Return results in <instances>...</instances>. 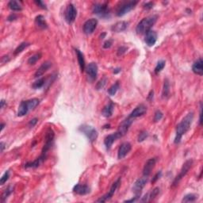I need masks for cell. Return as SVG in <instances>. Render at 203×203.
Returning <instances> with one entry per match:
<instances>
[{
	"label": "cell",
	"instance_id": "cell-24",
	"mask_svg": "<svg viewBox=\"0 0 203 203\" xmlns=\"http://www.w3.org/2000/svg\"><path fill=\"white\" fill-rule=\"evenodd\" d=\"M76 57H77L78 63H79V67H80V70L81 72H84L85 71V68H86L84 56H83V52H81L80 50L79 49H76Z\"/></svg>",
	"mask_w": 203,
	"mask_h": 203
},
{
	"label": "cell",
	"instance_id": "cell-9",
	"mask_svg": "<svg viewBox=\"0 0 203 203\" xmlns=\"http://www.w3.org/2000/svg\"><path fill=\"white\" fill-rule=\"evenodd\" d=\"M120 183H121V178H119V179H117V180H116L115 182H114V183H113V185L111 186V187H110V191H109V192L107 193L106 195H103V196L101 197V198H100L99 199L97 200V201H96L97 202H106V201L110 200V198H111L113 196H114V194H115L116 191H117V189L118 188Z\"/></svg>",
	"mask_w": 203,
	"mask_h": 203
},
{
	"label": "cell",
	"instance_id": "cell-31",
	"mask_svg": "<svg viewBox=\"0 0 203 203\" xmlns=\"http://www.w3.org/2000/svg\"><path fill=\"white\" fill-rule=\"evenodd\" d=\"M197 199H198V195L195 194H188L183 197L182 201V202H194Z\"/></svg>",
	"mask_w": 203,
	"mask_h": 203
},
{
	"label": "cell",
	"instance_id": "cell-37",
	"mask_svg": "<svg viewBox=\"0 0 203 203\" xmlns=\"http://www.w3.org/2000/svg\"><path fill=\"white\" fill-rule=\"evenodd\" d=\"M148 133L147 131L145 130L141 131V133H139V135H138L137 141L138 142H143L144 141H145V140L148 138Z\"/></svg>",
	"mask_w": 203,
	"mask_h": 203
},
{
	"label": "cell",
	"instance_id": "cell-11",
	"mask_svg": "<svg viewBox=\"0 0 203 203\" xmlns=\"http://www.w3.org/2000/svg\"><path fill=\"white\" fill-rule=\"evenodd\" d=\"M148 176H143V177L140 178L137 180L135 182L134 185L133 186V191L134 192L135 195H139L141 196V191L143 190V188L145 187L146 183L148 182Z\"/></svg>",
	"mask_w": 203,
	"mask_h": 203
},
{
	"label": "cell",
	"instance_id": "cell-46",
	"mask_svg": "<svg viewBox=\"0 0 203 203\" xmlns=\"http://www.w3.org/2000/svg\"><path fill=\"white\" fill-rule=\"evenodd\" d=\"M17 18V16L15 14H11V15L7 17V21L13 22V21H14V20H16Z\"/></svg>",
	"mask_w": 203,
	"mask_h": 203
},
{
	"label": "cell",
	"instance_id": "cell-28",
	"mask_svg": "<svg viewBox=\"0 0 203 203\" xmlns=\"http://www.w3.org/2000/svg\"><path fill=\"white\" fill-rule=\"evenodd\" d=\"M169 95H170V83H169L168 79H165L164 87H163V91H162V98H167Z\"/></svg>",
	"mask_w": 203,
	"mask_h": 203
},
{
	"label": "cell",
	"instance_id": "cell-3",
	"mask_svg": "<svg viewBox=\"0 0 203 203\" xmlns=\"http://www.w3.org/2000/svg\"><path fill=\"white\" fill-rule=\"evenodd\" d=\"M40 103V99L38 98H32V99L22 101L20 103L17 110V116L23 117L28 114L29 110H34Z\"/></svg>",
	"mask_w": 203,
	"mask_h": 203
},
{
	"label": "cell",
	"instance_id": "cell-29",
	"mask_svg": "<svg viewBox=\"0 0 203 203\" xmlns=\"http://www.w3.org/2000/svg\"><path fill=\"white\" fill-rule=\"evenodd\" d=\"M42 52H37V53H35L34 55L31 56V57L28 59L27 63L29 64V65H34V64L37 62L38 60L42 58Z\"/></svg>",
	"mask_w": 203,
	"mask_h": 203
},
{
	"label": "cell",
	"instance_id": "cell-40",
	"mask_svg": "<svg viewBox=\"0 0 203 203\" xmlns=\"http://www.w3.org/2000/svg\"><path fill=\"white\" fill-rule=\"evenodd\" d=\"M9 178H10V171H7L3 174V176H2V178L0 179V184L3 185L5 182H7V181L9 179Z\"/></svg>",
	"mask_w": 203,
	"mask_h": 203
},
{
	"label": "cell",
	"instance_id": "cell-20",
	"mask_svg": "<svg viewBox=\"0 0 203 203\" xmlns=\"http://www.w3.org/2000/svg\"><path fill=\"white\" fill-rule=\"evenodd\" d=\"M119 138H120V136H119L118 133H117V132L106 136V138L104 139V145H105L106 149H110V148H111V146L113 145V144L114 143V141H115L116 140L119 139Z\"/></svg>",
	"mask_w": 203,
	"mask_h": 203
},
{
	"label": "cell",
	"instance_id": "cell-48",
	"mask_svg": "<svg viewBox=\"0 0 203 203\" xmlns=\"http://www.w3.org/2000/svg\"><path fill=\"white\" fill-rule=\"evenodd\" d=\"M1 61H2V64H7V62L10 61V57H9L8 55L3 56V57H2V59H1Z\"/></svg>",
	"mask_w": 203,
	"mask_h": 203
},
{
	"label": "cell",
	"instance_id": "cell-21",
	"mask_svg": "<svg viewBox=\"0 0 203 203\" xmlns=\"http://www.w3.org/2000/svg\"><path fill=\"white\" fill-rule=\"evenodd\" d=\"M51 67H52V63L50 62V61H45V62H44L43 64L41 65V67L37 70V72L34 74V77H41V76H43Z\"/></svg>",
	"mask_w": 203,
	"mask_h": 203
},
{
	"label": "cell",
	"instance_id": "cell-13",
	"mask_svg": "<svg viewBox=\"0 0 203 203\" xmlns=\"http://www.w3.org/2000/svg\"><path fill=\"white\" fill-rule=\"evenodd\" d=\"M88 78L91 81H94L98 76V65L95 63H90L85 68Z\"/></svg>",
	"mask_w": 203,
	"mask_h": 203
},
{
	"label": "cell",
	"instance_id": "cell-45",
	"mask_svg": "<svg viewBox=\"0 0 203 203\" xmlns=\"http://www.w3.org/2000/svg\"><path fill=\"white\" fill-rule=\"evenodd\" d=\"M112 45H113L112 40H108V41H106V42H104L103 48H110V47L112 46Z\"/></svg>",
	"mask_w": 203,
	"mask_h": 203
},
{
	"label": "cell",
	"instance_id": "cell-17",
	"mask_svg": "<svg viewBox=\"0 0 203 203\" xmlns=\"http://www.w3.org/2000/svg\"><path fill=\"white\" fill-rule=\"evenodd\" d=\"M146 112L147 107L145 106V105H143V104H141V105L137 106L131 112L129 117H130V118L132 119L136 118V117H141V116H143Z\"/></svg>",
	"mask_w": 203,
	"mask_h": 203
},
{
	"label": "cell",
	"instance_id": "cell-6",
	"mask_svg": "<svg viewBox=\"0 0 203 203\" xmlns=\"http://www.w3.org/2000/svg\"><path fill=\"white\" fill-rule=\"evenodd\" d=\"M79 130L87 137L91 143H93L98 138V132L94 127L87 125H83L79 128Z\"/></svg>",
	"mask_w": 203,
	"mask_h": 203
},
{
	"label": "cell",
	"instance_id": "cell-19",
	"mask_svg": "<svg viewBox=\"0 0 203 203\" xmlns=\"http://www.w3.org/2000/svg\"><path fill=\"white\" fill-rule=\"evenodd\" d=\"M73 191L76 195H86L91 192V188L87 185L83 184H76L73 187Z\"/></svg>",
	"mask_w": 203,
	"mask_h": 203
},
{
	"label": "cell",
	"instance_id": "cell-38",
	"mask_svg": "<svg viewBox=\"0 0 203 203\" xmlns=\"http://www.w3.org/2000/svg\"><path fill=\"white\" fill-rule=\"evenodd\" d=\"M106 83H107V78L106 77H104L103 79H102L101 80H100L99 82L97 83V85H96L97 90H98V91H99V90L102 89V88L106 86Z\"/></svg>",
	"mask_w": 203,
	"mask_h": 203
},
{
	"label": "cell",
	"instance_id": "cell-15",
	"mask_svg": "<svg viewBox=\"0 0 203 203\" xmlns=\"http://www.w3.org/2000/svg\"><path fill=\"white\" fill-rule=\"evenodd\" d=\"M97 25H98V21L95 18H91L88 19L87 21L84 23L83 25V32L86 34L89 35L91 34L95 31V29H96Z\"/></svg>",
	"mask_w": 203,
	"mask_h": 203
},
{
	"label": "cell",
	"instance_id": "cell-54",
	"mask_svg": "<svg viewBox=\"0 0 203 203\" xmlns=\"http://www.w3.org/2000/svg\"><path fill=\"white\" fill-rule=\"evenodd\" d=\"M0 103H1V109H2L4 107V106H5V104H6L5 100H3V99L1 100V102H0Z\"/></svg>",
	"mask_w": 203,
	"mask_h": 203
},
{
	"label": "cell",
	"instance_id": "cell-52",
	"mask_svg": "<svg viewBox=\"0 0 203 203\" xmlns=\"http://www.w3.org/2000/svg\"><path fill=\"white\" fill-rule=\"evenodd\" d=\"M153 95H154V91H150V93L148 97V99L149 100V101H152V99H153Z\"/></svg>",
	"mask_w": 203,
	"mask_h": 203
},
{
	"label": "cell",
	"instance_id": "cell-53",
	"mask_svg": "<svg viewBox=\"0 0 203 203\" xmlns=\"http://www.w3.org/2000/svg\"><path fill=\"white\" fill-rule=\"evenodd\" d=\"M120 72H121V68L120 67H117V68L114 69V72H114V74H117V73H119Z\"/></svg>",
	"mask_w": 203,
	"mask_h": 203
},
{
	"label": "cell",
	"instance_id": "cell-27",
	"mask_svg": "<svg viewBox=\"0 0 203 203\" xmlns=\"http://www.w3.org/2000/svg\"><path fill=\"white\" fill-rule=\"evenodd\" d=\"M9 8L11 9L13 11H21L22 10V6L18 1H15V0H11L8 2Z\"/></svg>",
	"mask_w": 203,
	"mask_h": 203
},
{
	"label": "cell",
	"instance_id": "cell-35",
	"mask_svg": "<svg viewBox=\"0 0 203 203\" xmlns=\"http://www.w3.org/2000/svg\"><path fill=\"white\" fill-rule=\"evenodd\" d=\"M165 64H166L165 60H159L156 64V67H155V70H154V72H155L156 74H159V73H160V72H161V71L164 68V67H165Z\"/></svg>",
	"mask_w": 203,
	"mask_h": 203
},
{
	"label": "cell",
	"instance_id": "cell-22",
	"mask_svg": "<svg viewBox=\"0 0 203 203\" xmlns=\"http://www.w3.org/2000/svg\"><path fill=\"white\" fill-rule=\"evenodd\" d=\"M202 59L199 58L197 60L192 66L193 72L195 73L198 76H202L203 75V67H202Z\"/></svg>",
	"mask_w": 203,
	"mask_h": 203
},
{
	"label": "cell",
	"instance_id": "cell-41",
	"mask_svg": "<svg viewBox=\"0 0 203 203\" xmlns=\"http://www.w3.org/2000/svg\"><path fill=\"white\" fill-rule=\"evenodd\" d=\"M127 51V47L126 46H121L120 48L117 49V56L120 57V56H122L123 54L126 53V52Z\"/></svg>",
	"mask_w": 203,
	"mask_h": 203
},
{
	"label": "cell",
	"instance_id": "cell-5",
	"mask_svg": "<svg viewBox=\"0 0 203 203\" xmlns=\"http://www.w3.org/2000/svg\"><path fill=\"white\" fill-rule=\"evenodd\" d=\"M137 3V1H128V2H121V5L118 7V8L117 9L116 15L117 17H122L125 14H128L132 10H133Z\"/></svg>",
	"mask_w": 203,
	"mask_h": 203
},
{
	"label": "cell",
	"instance_id": "cell-30",
	"mask_svg": "<svg viewBox=\"0 0 203 203\" xmlns=\"http://www.w3.org/2000/svg\"><path fill=\"white\" fill-rule=\"evenodd\" d=\"M29 45H30V43H28V42H22V43H21L20 45H18V46L17 47V48H16V49L14 50V56L18 55L19 53H21V52H22L25 48H26L27 47H29Z\"/></svg>",
	"mask_w": 203,
	"mask_h": 203
},
{
	"label": "cell",
	"instance_id": "cell-51",
	"mask_svg": "<svg viewBox=\"0 0 203 203\" xmlns=\"http://www.w3.org/2000/svg\"><path fill=\"white\" fill-rule=\"evenodd\" d=\"M5 148H6V145H5V143H4V142H1V143H0V151H1V152H3V151H4V149H5Z\"/></svg>",
	"mask_w": 203,
	"mask_h": 203
},
{
	"label": "cell",
	"instance_id": "cell-7",
	"mask_svg": "<svg viewBox=\"0 0 203 203\" xmlns=\"http://www.w3.org/2000/svg\"><path fill=\"white\" fill-rule=\"evenodd\" d=\"M193 163H194V161H193V160H191H191H186V161L185 162L184 164H183V165H182V168H181L179 174L175 178L174 181H173V182H172V187L177 186V185L179 183V182L182 180V178H184V176L187 174L188 171H190V169H191V167H192Z\"/></svg>",
	"mask_w": 203,
	"mask_h": 203
},
{
	"label": "cell",
	"instance_id": "cell-18",
	"mask_svg": "<svg viewBox=\"0 0 203 203\" xmlns=\"http://www.w3.org/2000/svg\"><path fill=\"white\" fill-rule=\"evenodd\" d=\"M156 163V158H151L146 162V164L144 166L143 169V176H149L151 175V171L153 170L154 167Z\"/></svg>",
	"mask_w": 203,
	"mask_h": 203
},
{
	"label": "cell",
	"instance_id": "cell-36",
	"mask_svg": "<svg viewBox=\"0 0 203 203\" xmlns=\"http://www.w3.org/2000/svg\"><path fill=\"white\" fill-rule=\"evenodd\" d=\"M160 189L159 187H156L154 188L152 191H151V193H148V201H151V200H153L157 195L160 194Z\"/></svg>",
	"mask_w": 203,
	"mask_h": 203
},
{
	"label": "cell",
	"instance_id": "cell-42",
	"mask_svg": "<svg viewBox=\"0 0 203 203\" xmlns=\"http://www.w3.org/2000/svg\"><path fill=\"white\" fill-rule=\"evenodd\" d=\"M161 176H162V171H160L157 172L156 174L154 176V177L152 178V179H151V183H155V182H156L160 177H161Z\"/></svg>",
	"mask_w": 203,
	"mask_h": 203
},
{
	"label": "cell",
	"instance_id": "cell-2",
	"mask_svg": "<svg viewBox=\"0 0 203 203\" xmlns=\"http://www.w3.org/2000/svg\"><path fill=\"white\" fill-rule=\"evenodd\" d=\"M158 16L151 15L145 17L137 24L136 28V32L137 34H145L149 31L151 28L156 22Z\"/></svg>",
	"mask_w": 203,
	"mask_h": 203
},
{
	"label": "cell",
	"instance_id": "cell-23",
	"mask_svg": "<svg viewBox=\"0 0 203 203\" xmlns=\"http://www.w3.org/2000/svg\"><path fill=\"white\" fill-rule=\"evenodd\" d=\"M128 25H129V23H128L127 22L121 21L115 23V24L111 27V29H112L113 32H115V33H121V32L125 31V30L127 29Z\"/></svg>",
	"mask_w": 203,
	"mask_h": 203
},
{
	"label": "cell",
	"instance_id": "cell-16",
	"mask_svg": "<svg viewBox=\"0 0 203 203\" xmlns=\"http://www.w3.org/2000/svg\"><path fill=\"white\" fill-rule=\"evenodd\" d=\"M157 41V33L156 32L150 29L149 31L145 33V42L146 43V45L149 47H152L155 45L156 42Z\"/></svg>",
	"mask_w": 203,
	"mask_h": 203
},
{
	"label": "cell",
	"instance_id": "cell-26",
	"mask_svg": "<svg viewBox=\"0 0 203 203\" xmlns=\"http://www.w3.org/2000/svg\"><path fill=\"white\" fill-rule=\"evenodd\" d=\"M114 105L113 102H110L107 104L102 110V115L105 117H110L112 116L113 112H114Z\"/></svg>",
	"mask_w": 203,
	"mask_h": 203
},
{
	"label": "cell",
	"instance_id": "cell-25",
	"mask_svg": "<svg viewBox=\"0 0 203 203\" xmlns=\"http://www.w3.org/2000/svg\"><path fill=\"white\" fill-rule=\"evenodd\" d=\"M35 25L41 29H46L48 28V24L43 15H38L35 17Z\"/></svg>",
	"mask_w": 203,
	"mask_h": 203
},
{
	"label": "cell",
	"instance_id": "cell-4",
	"mask_svg": "<svg viewBox=\"0 0 203 203\" xmlns=\"http://www.w3.org/2000/svg\"><path fill=\"white\" fill-rule=\"evenodd\" d=\"M54 136H55V134H54V132L51 128L48 129L47 131L46 135H45V143L44 145L43 148H42V154L40 156V157L43 160H45L46 159V156L48 151H49V149L52 148V145H53L54 142Z\"/></svg>",
	"mask_w": 203,
	"mask_h": 203
},
{
	"label": "cell",
	"instance_id": "cell-1",
	"mask_svg": "<svg viewBox=\"0 0 203 203\" xmlns=\"http://www.w3.org/2000/svg\"><path fill=\"white\" fill-rule=\"evenodd\" d=\"M193 120H194V113L190 112L177 125V126H176V134L174 141L175 144L178 145V144L180 143L182 136L186 134L189 131L191 124L193 122Z\"/></svg>",
	"mask_w": 203,
	"mask_h": 203
},
{
	"label": "cell",
	"instance_id": "cell-43",
	"mask_svg": "<svg viewBox=\"0 0 203 203\" xmlns=\"http://www.w3.org/2000/svg\"><path fill=\"white\" fill-rule=\"evenodd\" d=\"M35 3L37 4V5L39 7H41L42 9H44V10H47V7L46 5H45V3H44L42 1H41V0H38V1H34Z\"/></svg>",
	"mask_w": 203,
	"mask_h": 203
},
{
	"label": "cell",
	"instance_id": "cell-32",
	"mask_svg": "<svg viewBox=\"0 0 203 203\" xmlns=\"http://www.w3.org/2000/svg\"><path fill=\"white\" fill-rule=\"evenodd\" d=\"M45 78H40V79H38L37 80L35 81L34 83H33V85H32V87L35 90L40 89V88H42V87L45 85Z\"/></svg>",
	"mask_w": 203,
	"mask_h": 203
},
{
	"label": "cell",
	"instance_id": "cell-33",
	"mask_svg": "<svg viewBox=\"0 0 203 203\" xmlns=\"http://www.w3.org/2000/svg\"><path fill=\"white\" fill-rule=\"evenodd\" d=\"M14 191V186H9L5 191H3L2 195V201H5V200L8 198L10 195H11Z\"/></svg>",
	"mask_w": 203,
	"mask_h": 203
},
{
	"label": "cell",
	"instance_id": "cell-10",
	"mask_svg": "<svg viewBox=\"0 0 203 203\" xmlns=\"http://www.w3.org/2000/svg\"><path fill=\"white\" fill-rule=\"evenodd\" d=\"M77 16V10L72 3H70L67 6L65 11V21L68 24L74 22Z\"/></svg>",
	"mask_w": 203,
	"mask_h": 203
},
{
	"label": "cell",
	"instance_id": "cell-49",
	"mask_svg": "<svg viewBox=\"0 0 203 203\" xmlns=\"http://www.w3.org/2000/svg\"><path fill=\"white\" fill-rule=\"evenodd\" d=\"M140 197L141 196H139V195H135L134 198H131V199H129V200H126L124 202H134V201H136V200L140 198Z\"/></svg>",
	"mask_w": 203,
	"mask_h": 203
},
{
	"label": "cell",
	"instance_id": "cell-44",
	"mask_svg": "<svg viewBox=\"0 0 203 203\" xmlns=\"http://www.w3.org/2000/svg\"><path fill=\"white\" fill-rule=\"evenodd\" d=\"M154 2H148L144 4V8L146 9V10H151V9L153 8Z\"/></svg>",
	"mask_w": 203,
	"mask_h": 203
},
{
	"label": "cell",
	"instance_id": "cell-14",
	"mask_svg": "<svg viewBox=\"0 0 203 203\" xmlns=\"http://www.w3.org/2000/svg\"><path fill=\"white\" fill-rule=\"evenodd\" d=\"M132 149V145L129 142H124L120 145L117 151V158L118 160H122L129 154Z\"/></svg>",
	"mask_w": 203,
	"mask_h": 203
},
{
	"label": "cell",
	"instance_id": "cell-47",
	"mask_svg": "<svg viewBox=\"0 0 203 203\" xmlns=\"http://www.w3.org/2000/svg\"><path fill=\"white\" fill-rule=\"evenodd\" d=\"M37 121H38L37 118H33V119H32V120H30V121L29 122V127H30V128L33 127V126H34L35 125H36L37 123Z\"/></svg>",
	"mask_w": 203,
	"mask_h": 203
},
{
	"label": "cell",
	"instance_id": "cell-39",
	"mask_svg": "<svg viewBox=\"0 0 203 203\" xmlns=\"http://www.w3.org/2000/svg\"><path fill=\"white\" fill-rule=\"evenodd\" d=\"M163 116H164V114H163V113H162L160 110H156L155 114H154V122H157V121L161 120V119L163 118Z\"/></svg>",
	"mask_w": 203,
	"mask_h": 203
},
{
	"label": "cell",
	"instance_id": "cell-50",
	"mask_svg": "<svg viewBox=\"0 0 203 203\" xmlns=\"http://www.w3.org/2000/svg\"><path fill=\"white\" fill-rule=\"evenodd\" d=\"M201 110H202V106H201V103H200V114H199V125L200 126H201V123H202V119H201L202 112H201Z\"/></svg>",
	"mask_w": 203,
	"mask_h": 203
},
{
	"label": "cell",
	"instance_id": "cell-34",
	"mask_svg": "<svg viewBox=\"0 0 203 203\" xmlns=\"http://www.w3.org/2000/svg\"><path fill=\"white\" fill-rule=\"evenodd\" d=\"M119 87H120V84H119L118 82H116L114 84H113L112 86L110 87L108 90V93L109 95H111V96H114V95H116V93L118 91Z\"/></svg>",
	"mask_w": 203,
	"mask_h": 203
},
{
	"label": "cell",
	"instance_id": "cell-8",
	"mask_svg": "<svg viewBox=\"0 0 203 203\" xmlns=\"http://www.w3.org/2000/svg\"><path fill=\"white\" fill-rule=\"evenodd\" d=\"M92 11L94 14L101 17H108L110 14V8L107 3H95L92 7Z\"/></svg>",
	"mask_w": 203,
	"mask_h": 203
},
{
	"label": "cell",
	"instance_id": "cell-12",
	"mask_svg": "<svg viewBox=\"0 0 203 203\" xmlns=\"http://www.w3.org/2000/svg\"><path fill=\"white\" fill-rule=\"evenodd\" d=\"M133 119L130 118V117H128V118H126V120H124L121 123L120 126H119L118 127V129H117V133H118L120 138L124 136L127 133L129 128H130L131 125L133 124Z\"/></svg>",
	"mask_w": 203,
	"mask_h": 203
},
{
	"label": "cell",
	"instance_id": "cell-55",
	"mask_svg": "<svg viewBox=\"0 0 203 203\" xmlns=\"http://www.w3.org/2000/svg\"><path fill=\"white\" fill-rule=\"evenodd\" d=\"M4 127H5V124H4V123H2V124H1V131L3 130Z\"/></svg>",
	"mask_w": 203,
	"mask_h": 203
}]
</instances>
